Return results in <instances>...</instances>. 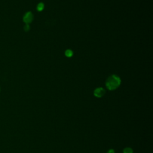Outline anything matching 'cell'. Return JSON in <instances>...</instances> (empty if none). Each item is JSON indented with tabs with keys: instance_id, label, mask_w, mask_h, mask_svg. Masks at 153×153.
<instances>
[{
	"instance_id": "obj_1",
	"label": "cell",
	"mask_w": 153,
	"mask_h": 153,
	"mask_svg": "<svg viewBox=\"0 0 153 153\" xmlns=\"http://www.w3.org/2000/svg\"><path fill=\"white\" fill-rule=\"evenodd\" d=\"M121 84L120 78L116 75H112L109 76L105 82L106 88L109 90H114L117 88Z\"/></svg>"
},
{
	"instance_id": "obj_2",
	"label": "cell",
	"mask_w": 153,
	"mask_h": 153,
	"mask_svg": "<svg viewBox=\"0 0 153 153\" xmlns=\"http://www.w3.org/2000/svg\"><path fill=\"white\" fill-rule=\"evenodd\" d=\"M33 19V15L31 11L26 12L23 17V20L25 24L29 25Z\"/></svg>"
},
{
	"instance_id": "obj_3",
	"label": "cell",
	"mask_w": 153,
	"mask_h": 153,
	"mask_svg": "<svg viewBox=\"0 0 153 153\" xmlns=\"http://www.w3.org/2000/svg\"><path fill=\"white\" fill-rule=\"evenodd\" d=\"M105 93V90L102 87H99L94 90V95L97 97H102Z\"/></svg>"
},
{
	"instance_id": "obj_4",
	"label": "cell",
	"mask_w": 153,
	"mask_h": 153,
	"mask_svg": "<svg viewBox=\"0 0 153 153\" xmlns=\"http://www.w3.org/2000/svg\"><path fill=\"white\" fill-rule=\"evenodd\" d=\"M65 55L67 57H71L73 56V51L70 50V49H68L65 51Z\"/></svg>"
},
{
	"instance_id": "obj_5",
	"label": "cell",
	"mask_w": 153,
	"mask_h": 153,
	"mask_svg": "<svg viewBox=\"0 0 153 153\" xmlns=\"http://www.w3.org/2000/svg\"><path fill=\"white\" fill-rule=\"evenodd\" d=\"M44 3H42V2L39 3V4L37 5V6H36V10H37V11H41L42 10H44Z\"/></svg>"
},
{
	"instance_id": "obj_6",
	"label": "cell",
	"mask_w": 153,
	"mask_h": 153,
	"mask_svg": "<svg viewBox=\"0 0 153 153\" xmlns=\"http://www.w3.org/2000/svg\"><path fill=\"white\" fill-rule=\"evenodd\" d=\"M123 152L124 153H133V150L130 148H126Z\"/></svg>"
},
{
	"instance_id": "obj_7",
	"label": "cell",
	"mask_w": 153,
	"mask_h": 153,
	"mask_svg": "<svg viewBox=\"0 0 153 153\" xmlns=\"http://www.w3.org/2000/svg\"><path fill=\"white\" fill-rule=\"evenodd\" d=\"M23 29H24V30H25V31H26V32L29 31V30H30V26H29V25H28V24H25V25L24 26Z\"/></svg>"
},
{
	"instance_id": "obj_8",
	"label": "cell",
	"mask_w": 153,
	"mask_h": 153,
	"mask_svg": "<svg viewBox=\"0 0 153 153\" xmlns=\"http://www.w3.org/2000/svg\"><path fill=\"white\" fill-rule=\"evenodd\" d=\"M107 153H114V151L113 149H109V150L107 152Z\"/></svg>"
},
{
	"instance_id": "obj_9",
	"label": "cell",
	"mask_w": 153,
	"mask_h": 153,
	"mask_svg": "<svg viewBox=\"0 0 153 153\" xmlns=\"http://www.w3.org/2000/svg\"><path fill=\"white\" fill-rule=\"evenodd\" d=\"M0 91H1V88H0Z\"/></svg>"
}]
</instances>
